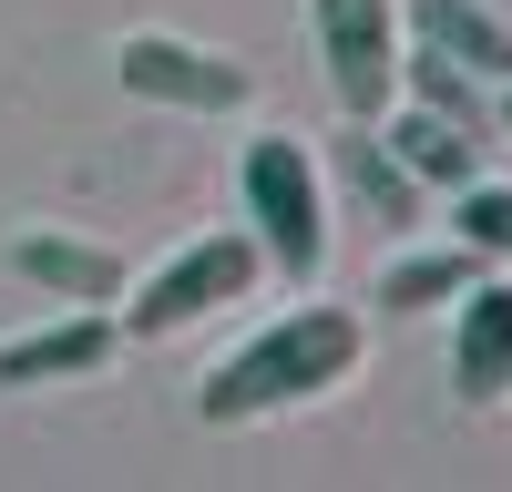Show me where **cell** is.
Segmentation results:
<instances>
[{
  "instance_id": "obj_1",
  "label": "cell",
  "mask_w": 512,
  "mask_h": 492,
  "mask_svg": "<svg viewBox=\"0 0 512 492\" xmlns=\"http://www.w3.org/2000/svg\"><path fill=\"white\" fill-rule=\"evenodd\" d=\"M359 349H369V318L308 298V308L267 318V328H256V339L216 369V380L195 390V421H205V431H236V421H267V410H297V400H318V390L349 380Z\"/></svg>"
},
{
  "instance_id": "obj_2",
  "label": "cell",
  "mask_w": 512,
  "mask_h": 492,
  "mask_svg": "<svg viewBox=\"0 0 512 492\" xmlns=\"http://www.w3.org/2000/svg\"><path fill=\"white\" fill-rule=\"evenodd\" d=\"M236 195H246V236L287 287H318L328 267V175L297 134H256L236 164Z\"/></svg>"
},
{
  "instance_id": "obj_3",
  "label": "cell",
  "mask_w": 512,
  "mask_h": 492,
  "mask_svg": "<svg viewBox=\"0 0 512 492\" xmlns=\"http://www.w3.org/2000/svg\"><path fill=\"white\" fill-rule=\"evenodd\" d=\"M267 277V257H256V236H236V226H216V236H195V246H175L144 287H134V308H123V328L134 339H175V328H195V318H216V308H246V287Z\"/></svg>"
},
{
  "instance_id": "obj_4",
  "label": "cell",
  "mask_w": 512,
  "mask_h": 492,
  "mask_svg": "<svg viewBox=\"0 0 512 492\" xmlns=\"http://www.w3.org/2000/svg\"><path fill=\"white\" fill-rule=\"evenodd\" d=\"M308 31L349 123H379L400 103V0H308Z\"/></svg>"
},
{
  "instance_id": "obj_5",
  "label": "cell",
  "mask_w": 512,
  "mask_h": 492,
  "mask_svg": "<svg viewBox=\"0 0 512 492\" xmlns=\"http://www.w3.org/2000/svg\"><path fill=\"white\" fill-rule=\"evenodd\" d=\"M113 62H123V93H144L164 113H236L246 103V62L205 52V41H175V31H123Z\"/></svg>"
},
{
  "instance_id": "obj_6",
  "label": "cell",
  "mask_w": 512,
  "mask_h": 492,
  "mask_svg": "<svg viewBox=\"0 0 512 492\" xmlns=\"http://www.w3.org/2000/svg\"><path fill=\"white\" fill-rule=\"evenodd\" d=\"M451 390L472 410L512 400V277H472L451 298Z\"/></svg>"
},
{
  "instance_id": "obj_7",
  "label": "cell",
  "mask_w": 512,
  "mask_h": 492,
  "mask_svg": "<svg viewBox=\"0 0 512 492\" xmlns=\"http://www.w3.org/2000/svg\"><path fill=\"white\" fill-rule=\"evenodd\" d=\"M123 349V318L113 308H72L31 339H0V390H41V380H93V369Z\"/></svg>"
},
{
  "instance_id": "obj_8",
  "label": "cell",
  "mask_w": 512,
  "mask_h": 492,
  "mask_svg": "<svg viewBox=\"0 0 512 492\" xmlns=\"http://www.w3.org/2000/svg\"><path fill=\"white\" fill-rule=\"evenodd\" d=\"M11 267L41 287V298H62V308H113L123 298V257L93 246V236H62V226H21Z\"/></svg>"
},
{
  "instance_id": "obj_9",
  "label": "cell",
  "mask_w": 512,
  "mask_h": 492,
  "mask_svg": "<svg viewBox=\"0 0 512 492\" xmlns=\"http://www.w3.org/2000/svg\"><path fill=\"white\" fill-rule=\"evenodd\" d=\"M379 144L400 154V175H410L420 195H451V185H472V175H482V134H461L451 113L410 103V93H400L390 113H379Z\"/></svg>"
},
{
  "instance_id": "obj_10",
  "label": "cell",
  "mask_w": 512,
  "mask_h": 492,
  "mask_svg": "<svg viewBox=\"0 0 512 492\" xmlns=\"http://www.w3.org/2000/svg\"><path fill=\"white\" fill-rule=\"evenodd\" d=\"M400 41H420V52H441V62H461L472 82H512V31L482 11V0H410L400 11Z\"/></svg>"
},
{
  "instance_id": "obj_11",
  "label": "cell",
  "mask_w": 512,
  "mask_h": 492,
  "mask_svg": "<svg viewBox=\"0 0 512 492\" xmlns=\"http://www.w3.org/2000/svg\"><path fill=\"white\" fill-rule=\"evenodd\" d=\"M328 175H338V195H349L369 226H420V185L400 175V154L379 144V123H349V144H338Z\"/></svg>"
},
{
  "instance_id": "obj_12",
  "label": "cell",
  "mask_w": 512,
  "mask_h": 492,
  "mask_svg": "<svg viewBox=\"0 0 512 492\" xmlns=\"http://www.w3.org/2000/svg\"><path fill=\"white\" fill-rule=\"evenodd\" d=\"M492 257H472V246H420V257H400L390 277H379V308H390V318H431V308H451L461 298V287H472Z\"/></svg>"
},
{
  "instance_id": "obj_13",
  "label": "cell",
  "mask_w": 512,
  "mask_h": 492,
  "mask_svg": "<svg viewBox=\"0 0 512 492\" xmlns=\"http://www.w3.org/2000/svg\"><path fill=\"white\" fill-rule=\"evenodd\" d=\"M400 93H410V103H431V113H451L461 134H482V144H492V82H472L461 62H441V52H420V41H400Z\"/></svg>"
},
{
  "instance_id": "obj_14",
  "label": "cell",
  "mask_w": 512,
  "mask_h": 492,
  "mask_svg": "<svg viewBox=\"0 0 512 492\" xmlns=\"http://www.w3.org/2000/svg\"><path fill=\"white\" fill-rule=\"evenodd\" d=\"M451 236L472 246V257H502L512 267V185H451Z\"/></svg>"
},
{
  "instance_id": "obj_15",
  "label": "cell",
  "mask_w": 512,
  "mask_h": 492,
  "mask_svg": "<svg viewBox=\"0 0 512 492\" xmlns=\"http://www.w3.org/2000/svg\"><path fill=\"white\" fill-rule=\"evenodd\" d=\"M492 134H502V144H512V82H502V103H492Z\"/></svg>"
}]
</instances>
